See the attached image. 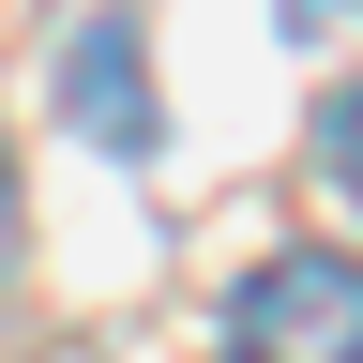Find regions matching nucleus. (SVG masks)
Here are the masks:
<instances>
[{
	"label": "nucleus",
	"instance_id": "obj_1",
	"mask_svg": "<svg viewBox=\"0 0 363 363\" xmlns=\"http://www.w3.org/2000/svg\"><path fill=\"white\" fill-rule=\"evenodd\" d=\"M227 363H363V272L348 257H257L227 288Z\"/></svg>",
	"mask_w": 363,
	"mask_h": 363
},
{
	"label": "nucleus",
	"instance_id": "obj_3",
	"mask_svg": "<svg viewBox=\"0 0 363 363\" xmlns=\"http://www.w3.org/2000/svg\"><path fill=\"white\" fill-rule=\"evenodd\" d=\"M333 16H348V0H288V30H333Z\"/></svg>",
	"mask_w": 363,
	"mask_h": 363
},
{
	"label": "nucleus",
	"instance_id": "obj_4",
	"mask_svg": "<svg viewBox=\"0 0 363 363\" xmlns=\"http://www.w3.org/2000/svg\"><path fill=\"white\" fill-rule=\"evenodd\" d=\"M0 257H16V182H0Z\"/></svg>",
	"mask_w": 363,
	"mask_h": 363
},
{
	"label": "nucleus",
	"instance_id": "obj_2",
	"mask_svg": "<svg viewBox=\"0 0 363 363\" xmlns=\"http://www.w3.org/2000/svg\"><path fill=\"white\" fill-rule=\"evenodd\" d=\"M333 182H348V197H363V91H348V106H333Z\"/></svg>",
	"mask_w": 363,
	"mask_h": 363
}]
</instances>
